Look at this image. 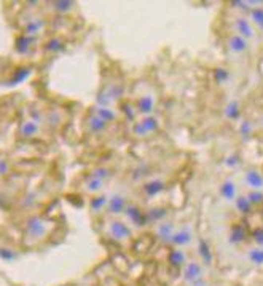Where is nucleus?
<instances>
[{"mask_svg":"<svg viewBox=\"0 0 263 286\" xmlns=\"http://www.w3.org/2000/svg\"><path fill=\"white\" fill-rule=\"evenodd\" d=\"M191 238H193V235H191V230L188 227L182 229V230H177L174 232L173 238H171V243L175 246H185L188 245V243L191 241Z\"/></svg>","mask_w":263,"mask_h":286,"instance_id":"8","label":"nucleus"},{"mask_svg":"<svg viewBox=\"0 0 263 286\" xmlns=\"http://www.w3.org/2000/svg\"><path fill=\"white\" fill-rule=\"evenodd\" d=\"M163 190H165V182L160 179H152L142 185V192H144L145 197H148V198L160 195Z\"/></svg>","mask_w":263,"mask_h":286,"instance_id":"5","label":"nucleus"},{"mask_svg":"<svg viewBox=\"0 0 263 286\" xmlns=\"http://www.w3.org/2000/svg\"><path fill=\"white\" fill-rule=\"evenodd\" d=\"M185 261H187V257H185V253L180 251V249H173V251H169L168 254V262H169V266L171 267H174V269H180L185 266Z\"/></svg>","mask_w":263,"mask_h":286,"instance_id":"12","label":"nucleus"},{"mask_svg":"<svg viewBox=\"0 0 263 286\" xmlns=\"http://www.w3.org/2000/svg\"><path fill=\"white\" fill-rule=\"evenodd\" d=\"M191 286H208V282L204 280V278H200V280H195L190 283Z\"/></svg>","mask_w":263,"mask_h":286,"instance_id":"34","label":"nucleus"},{"mask_svg":"<svg viewBox=\"0 0 263 286\" xmlns=\"http://www.w3.org/2000/svg\"><path fill=\"white\" fill-rule=\"evenodd\" d=\"M104 187V181H99L96 177H89L88 182H87V190L91 192V194H97V192H101Z\"/></svg>","mask_w":263,"mask_h":286,"instance_id":"25","label":"nucleus"},{"mask_svg":"<svg viewBox=\"0 0 263 286\" xmlns=\"http://www.w3.org/2000/svg\"><path fill=\"white\" fill-rule=\"evenodd\" d=\"M155 109V99L153 96L150 95H144V96H140L139 98V101H137V112L142 114V115H150V114L153 112Z\"/></svg>","mask_w":263,"mask_h":286,"instance_id":"7","label":"nucleus"},{"mask_svg":"<svg viewBox=\"0 0 263 286\" xmlns=\"http://www.w3.org/2000/svg\"><path fill=\"white\" fill-rule=\"evenodd\" d=\"M109 233L112 235V238H115L118 241H126L132 237L131 227L122 223V221H112L109 226Z\"/></svg>","mask_w":263,"mask_h":286,"instance_id":"1","label":"nucleus"},{"mask_svg":"<svg viewBox=\"0 0 263 286\" xmlns=\"http://www.w3.org/2000/svg\"><path fill=\"white\" fill-rule=\"evenodd\" d=\"M168 211L165 208H152L148 213H145V218H147V223H160V221H163L166 218Z\"/></svg>","mask_w":263,"mask_h":286,"instance_id":"19","label":"nucleus"},{"mask_svg":"<svg viewBox=\"0 0 263 286\" xmlns=\"http://www.w3.org/2000/svg\"><path fill=\"white\" fill-rule=\"evenodd\" d=\"M246 238V229L241 226V224H234L230 229V235H228V240L231 245H239L243 243Z\"/></svg>","mask_w":263,"mask_h":286,"instance_id":"13","label":"nucleus"},{"mask_svg":"<svg viewBox=\"0 0 263 286\" xmlns=\"http://www.w3.org/2000/svg\"><path fill=\"white\" fill-rule=\"evenodd\" d=\"M110 176H112L110 170H109V168H104V167H97V168H94L93 171H91V177H96V179H99V181L109 179Z\"/></svg>","mask_w":263,"mask_h":286,"instance_id":"24","label":"nucleus"},{"mask_svg":"<svg viewBox=\"0 0 263 286\" xmlns=\"http://www.w3.org/2000/svg\"><path fill=\"white\" fill-rule=\"evenodd\" d=\"M37 130H39V126L35 125V121H26V125L23 126V133L27 134V136L35 134V133H37Z\"/></svg>","mask_w":263,"mask_h":286,"instance_id":"29","label":"nucleus"},{"mask_svg":"<svg viewBox=\"0 0 263 286\" xmlns=\"http://www.w3.org/2000/svg\"><path fill=\"white\" fill-rule=\"evenodd\" d=\"M214 78H216V82H219V83H225L230 78V72L226 69L219 67V69H216V72H214Z\"/></svg>","mask_w":263,"mask_h":286,"instance_id":"28","label":"nucleus"},{"mask_svg":"<svg viewBox=\"0 0 263 286\" xmlns=\"http://www.w3.org/2000/svg\"><path fill=\"white\" fill-rule=\"evenodd\" d=\"M174 232L175 230H174L173 223H161L158 227H156V237L165 243H171V238H173Z\"/></svg>","mask_w":263,"mask_h":286,"instance_id":"11","label":"nucleus"},{"mask_svg":"<svg viewBox=\"0 0 263 286\" xmlns=\"http://www.w3.org/2000/svg\"><path fill=\"white\" fill-rule=\"evenodd\" d=\"M247 200L251 202V205H262L263 203V194L260 190H252V192H249V194L246 195Z\"/></svg>","mask_w":263,"mask_h":286,"instance_id":"27","label":"nucleus"},{"mask_svg":"<svg viewBox=\"0 0 263 286\" xmlns=\"http://www.w3.org/2000/svg\"><path fill=\"white\" fill-rule=\"evenodd\" d=\"M228 47H230L231 52H234V53H243V52H246V50H247V42H246V39L241 37V35L234 34V35H231V37L228 39Z\"/></svg>","mask_w":263,"mask_h":286,"instance_id":"15","label":"nucleus"},{"mask_svg":"<svg viewBox=\"0 0 263 286\" xmlns=\"http://www.w3.org/2000/svg\"><path fill=\"white\" fill-rule=\"evenodd\" d=\"M244 181L249 187H252L254 190H260L263 187V176L257 170H249L244 176Z\"/></svg>","mask_w":263,"mask_h":286,"instance_id":"9","label":"nucleus"},{"mask_svg":"<svg viewBox=\"0 0 263 286\" xmlns=\"http://www.w3.org/2000/svg\"><path fill=\"white\" fill-rule=\"evenodd\" d=\"M87 125H88V130H89L91 133H94V134H99V133H102V131L107 130V123H105L102 118H99L96 114L88 118V123H87Z\"/></svg>","mask_w":263,"mask_h":286,"instance_id":"16","label":"nucleus"},{"mask_svg":"<svg viewBox=\"0 0 263 286\" xmlns=\"http://www.w3.org/2000/svg\"><path fill=\"white\" fill-rule=\"evenodd\" d=\"M238 163H239V159H238V157H234V155L226 159V165H228V167H236Z\"/></svg>","mask_w":263,"mask_h":286,"instance_id":"33","label":"nucleus"},{"mask_svg":"<svg viewBox=\"0 0 263 286\" xmlns=\"http://www.w3.org/2000/svg\"><path fill=\"white\" fill-rule=\"evenodd\" d=\"M234 205H236V210L239 213H243V214H249V213H251V210H252L251 202H249L247 197H244V195L236 197V200H234Z\"/></svg>","mask_w":263,"mask_h":286,"instance_id":"21","label":"nucleus"},{"mask_svg":"<svg viewBox=\"0 0 263 286\" xmlns=\"http://www.w3.org/2000/svg\"><path fill=\"white\" fill-rule=\"evenodd\" d=\"M126 219L130 221V224L134 227H142L144 224H147V218H145V213L139 208V205L136 203H128L126 210Z\"/></svg>","mask_w":263,"mask_h":286,"instance_id":"2","label":"nucleus"},{"mask_svg":"<svg viewBox=\"0 0 263 286\" xmlns=\"http://www.w3.org/2000/svg\"><path fill=\"white\" fill-rule=\"evenodd\" d=\"M252 237H254V241L257 243L259 246H263V229H255Z\"/></svg>","mask_w":263,"mask_h":286,"instance_id":"31","label":"nucleus"},{"mask_svg":"<svg viewBox=\"0 0 263 286\" xmlns=\"http://www.w3.org/2000/svg\"><path fill=\"white\" fill-rule=\"evenodd\" d=\"M251 19L252 23L260 27V29H263V8L260 6V8H252L251 10Z\"/></svg>","mask_w":263,"mask_h":286,"instance_id":"26","label":"nucleus"},{"mask_svg":"<svg viewBox=\"0 0 263 286\" xmlns=\"http://www.w3.org/2000/svg\"><path fill=\"white\" fill-rule=\"evenodd\" d=\"M203 278V267L200 262L191 261L188 264H185V269H183V280L191 283L195 280H200Z\"/></svg>","mask_w":263,"mask_h":286,"instance_id":"4","label":"nucleus"},{"mask_svg":"<svg viewBox=\"0 0 263 286\" xmlns=\"http://www.w3.org/2000/svg\"><path fill=\"white\" fill-rule=\"evenodd\" d=\"M198 254L201 256V259L203 262L206 264V266H212V262H214V254H212L211 251V246H209V243L206 241V240H200L198 241Z\"/></svg>","mask_w":263,"mask_h":286,"instance_id":"10","label":"nucleus"},{"mask_svg":"<svg viewBox=\"0 0 263 286\" xmlns=\"http://www.w3.org/2000/svg\"><path fill=\"white\" fill-rule=\"evenodd\" d=\"M122 109H123V114H125V115H126L128 118H130V120H134V118H136V112H134V106H132L131 103H125Z\"/></svg>","mask_w":263,"mask_h":286,"instance_id":"30","label":"nucleus"},{"mask_svg":"<svg viewBox=\"0 0 263 286\" xmlns=\"http://www.w3.org/2000/svg\"><path fill=\"white\" fill-rule=\"evenodd\" d=\"M96 115L99 118H102L107 125L117 120V112L112 111L110 107H97V109H96Z\"/></svg>","mask_w":263,"mask_h":286,"instance_id":"18","label":"nucleus"},{"mask_svg":"<svg viewBox=\"0 0 263 286\" xmlns=\"http://www.w3.org/2000/svg\"><path fill=\"white\" fill-rule=\"evenodd\" d=\"M239 131L243 136H249L252 133V125H251V121H243L241 123V128H239Z\"/></svg>","mask_w":263,"mask_h":286,"instance_id":"32","label":"nucleus"},{"mask_svg":"<svg viewBox=\"0 0 263 286\" xmlns=\"http://www.w3.org/2000/svg\"><path fill=\"white\" fill-rule=\"evenodd\" d=\"M249 261L255 266H263V248H254L249 251Z\"/></svg>","mask_w":263,"mask_h":286,"instance_id":"23","label":"nucleus"},{"mask_svg":"<svg viewBox=\"0 0 263 286\" xmlns=\"http://www.w3.org/2000/svg\"><path fill=\"white\" fill-rule=\"evenodd\" d=\"M128 206V200L120 195V194H115L109 197V203H107V210L110 214H113V216H120V214H123L125 210Z\"/></svg>","mask_w":263,"mask_h":286,"instance_id":"3","label":"nucleus"},{"mask_svg":"<svg viewBox=\"0 0 263 286\" xmlns=\"http://www.w3.org/2000/svg\"><path fill=\"white\" fill-rule=\"evenodd\" d=\"M107 203H109V197L105 195V194H99V195L91 198L89 208H91V211H93L94 214H99L105 208V206H107Z\"/></svg>","mask_w":263,"mask_h":286,"instance_id":"17","label":"nucleus"},{"mask_svg":"<svg viewBox=\"0 0 263 286\" xmlns=\"http://www.w3.org/2000/svg\"><path fill=\"white\" fill-rule=\"evenodd\" d=\"M139 123L142 125V128H144L147 134L156 131V130H158V126H160V125H158V120H156L153 115H145L142 120H139Z\"/></svg>","mask_w":263,"mask_h":286,"instance_id":"20","label":"nucleus"},{"mask_svg":"<svg viewBox=\"0 0 263 286\" xmlns=\"http://www.w3.org/2000/svg\"><path fill=\"white\" fill-rule=\"evenodd\" d=\"M220 195H222L226 202H234L236 200V185L233 181H225L220 185Z\"/></svg>","mask_w":263,"mask_h":286,"instance_id":"14","label":"nucleus"},{"mask_svg":"<svg viewBox=\"0 0 263 286\" xmlns=\"http://www.w3.org/2000/svg\"><path fill=\"white\" fill-rule=\"evenodd\" d=\"M234 27H236L238 35H241L243 39H252L254 37V29L251 21H247L246 18H236L234 21Z\"/></svg>","mask_w":263,"mask_h":286,"instance_id":"6","label":"nucleus"},{"mask_svg":"<svg viewBox=\"0 0 263 286\" xmlns=\"http://www.w3.org/2000/svg\"><path fill=\"white\" fill-rule=\"evenodd\" d=\"M239 114H241V111H239L238 101H231V103H228V106L225 107V115L230 120H236L239 117Z\"/></svg>","mask_w":263,"mask_h":286,"instance_id":"22","label":"nucleus"}]
</instances>
